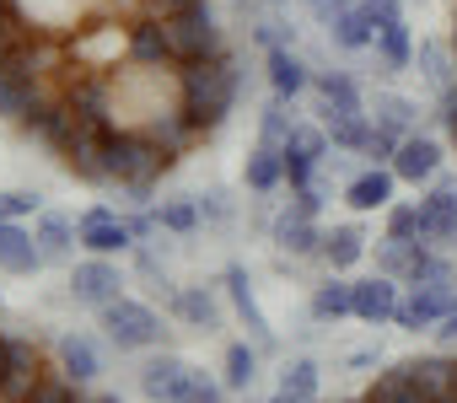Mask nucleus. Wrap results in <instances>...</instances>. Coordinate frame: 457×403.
<instances>
[{"label":"nucleus","mask_w":457,"mask_h":403,"mask_svg":"<svg viewBox=\"0 0 457 403\" xmlns=\"http://www.w3.org/2000/svg\"><path fill=\"white\" fill-rule=\"evenodd\" d=\"M334 6H350V0H334Z\"/></svg>","instance_id":"nucleus-52"},{"label":"nucleus","mask_w":457,"mask_h":403,"mask_svg":"<svg viewBox=\"0 0 457 403\" xmlns=\"http://www.w3.org/2000/svg\"><path fill=\"white\" fill-rule=\"evenodd\" d=\"M280 156H286V183H291V193H296V188H312L318 156H307V151H296V145H280Z\"/></svg>","instance_id":"nucleus-37"},{"label":"nucleus","mask_w":457,"mask_h":403,"mask_svg":"<svg viewBox=\"0 0 457 403\" xmlns=\"http://www.w3.org/2000/svg\"><path fill=\"white\" fill-rule=\"evenodd\" d=\"M145 135H151V140H156L167 156H183V151H188V145H194L204 129H199V124H194L183 108H167V113H156V119H145Z\"/></svg>","instance_id":"nucleus-15"},{"label":"nucleus","mask_w":457,"mask_h":403,"mask_svg":"<svg viewBox=\"0 0 457 403\" xmlns=\"http://www.w3.org/2000/svg\"><path fill=\"white\" fill-rule=\"evenodd\" d=\"M270 6H286V0H270Z\"/></svg>","instance_id":"nucleus-51"},{"label":"nucleus","mask_w":457,"mask_h":403,"mask_svg":"<svg viewBox=\"0 0 457 403\" xmlns=\"http://www.w3.org/2000/svg\"><path fill=\"white\" fill-rule=\"evenodd\" d=\"M71 296L103 312L108 301H119V296H124V275H119L108 259H97V253H92L87 264H76V269H71Z\"/></svg>","instance_id":"nucleus-5"},{"label":"nucleus","mask_w":457,"mask_h":403,"mask_svg":"<svg viewBox=\"0 0 457 403\" xmlns=\"http://www.w3.org/2000/svg\"><path fill=\"white\" fill-rule=\"evenodd\" d=\"M156 216H162V226H167V232H183V237L199 226V205H194V199H167Z\"/></svg>","instance_id":"nucleus-39"},{"label":"nucleus","mask_w":457,"mask_h":403,"mask_svg":"<svg viewBox=\"0 0 457 403\" xmlns=\"http://www.w3.org/2000/svg\"><path fill=\"white\" fill-rule=\"evenodd\" d=\"M33 210H38V199H33V193H17V188H12V193H0V221H22V216H33Z\"/></svg>","instance_id":"nucleus-45"},{"label":"nucleus","mask_w":457,"mask_h":403,"mask_svg":"<svg viewBox=\"0 0 457 403\" xmlns=\"http://www.w3.org/2000/svg\"><path fill=\"white\" fill-rule=\"evenodd\" d=\"M76 232H81V248H87V253H97V259H113V253L135 248L129 226H124V221H119L113 210H103V205H97V210H87Z\"/></svg>","instance_id":"nucleus-9"},{"label":"nucleus","mask_w":457,"mask_h":403,"mask_svg":"<svg viewBox=\"0 0 457 403\" xmlns=\"http://www.w3.org/2000/svg\"><path fill=\"white\" fill-rule=\"evenodd\" d=\"M371 124L403 140V135H414V124H420V103L403 97V92H377V97H371Z\"/></svg>","instance_id":"nucleus-18"},{"label":"nucleus","mask_w":457,"mask_h":403,"mask_svg":"<svg viewBox=\"0 0 457 403\" xmlns=\"http://www.w3.org/2000/svg\"><path fill=\"white\" fill-rule=\"evenodd\" d=\"M280 387L296 392V398H318V366H312V360H291V366L280 371Z\"/></svg>","instance_id":"nucleus-38"},{"label":"nucleus","mask_w":457,"mask_h":403,"mask_svg":"<svg viewBox=\"0 0 457 403\" xmlns=\"http://www.w3.org/2000/svg\"><path fill=\"white\" fill-rule=\"evenodd\" d=\"M377 65H382V76H398V70L414 65V44H409V28L403 22H393V28L377 33Z\"/></svg>","instance_id":"nucleus-28"},{"label":"nucleus","mask_w":457,"mask_h":403,"mask_svg":"<svg viewBox=\"0 0 457 403\" xmlns=\"http://www.w3.org/2000/svg\"><path fill=\"white\" fill-rule=\"evenodd\" d=\"M393 172L403 183H430L441 172V145L430 135H403L398 140V156H393Z\"/></svg>","instance_id":"nucleus-11"},{"label":"nucleus","mask_w":457,"mask_h":403,"mask_svg":"<svg viewBox=\"0 0 457 403\" xmlns=\"http://www.w3.org/2000/svg\"><path fill=\"white\" fill-rule=\"evenodd\" d=\"M33 243H38L44 264H65V259H71V248L81 243V232H76L65 216H38V226H33Z\"/></svg>","instance_id":"nucleus-24"},{"label":"nucleus","mask_w":457,"mask_h":403,"mask_svg":"<svg viewBox=\"0 0 457 403\" xmlns=\"http://www.w3.org/2000/svg\"><path fill=\"white\" fill-rule=\"evenodd\" d=\"M457 307V291H430V285H409V296L398 301V312H393V323L398 328H409V333H420V328H436L446 312Z\"/></svg>","instance_id":"nucleus-7"},{"label":"nucleus","mask_w":457,"mask_h":403,"mask_svg":"<svg viewBox=\"0 0 457 403\" xmlns=\"http://www.w3.org/2000/svg\"><path fill=\"white\" fill-rule=\"evenodd\" d=\"M361 403H425V392L414 387L409 366H393V371H382V376L366 387V398H361Z\"/></svg>","instance_id":"nucleus-27"},{"label":"nucleus","mask_w":457,"mask_h":403,"mask_svg":"<svg viewBox=\"0 0 457 403\" xmlns=\"http://www.w3.org/2000/svg\"><path fill=\"white\" fill-rule=\"evenodd\" d=\"M124 226H129V237H135V243H140V237H151V232H156V226H162V216H129V221H124Z\"/></svg>","instance_id":"nucleus-47"},{"label":"nucleus","mask_w":457,"mask_h":403,"mask_svg":"<svg viewBox=\"0 0 457 403\" xmlns=\"http://www.w3.org/2000/svg\"><path fill=\"white\" fill-rule=\"evenodd\" d=\"M92 403H124V398H119V392H103V398H92Z\"/></svg>","instance_id":"nucleus-50"},{"label":"nucleus","mask_w":457,"mask_h":403,"mask_svg":"<svg viewBox=\"0 0 457 403\" xmlns=\"http://www.w3.org/2000/svg\"><path fill=\"white\" fill-rule=\"evenodd\" d=\"M259 129H264V140H270V145H286V135L296 129V119H291V103H286V97L264 103V113H259Z\"/></svg>","instance_id":"nucleus-36"},{"label":"nucleus","mask_w":457,"mask_h":403,"mask_svg":"<svg viewBox=\"0 0 457 403\" xmlns=\"http://www.w3.org/2000/svg\"><path fill=\"white\" fill-rule=\"evenodd\" d=\"M403 280H409V285H430V291H457V264H446L436 248H420Z\"/></svg>","instance_id":"nucleus-26"},{"label":"nucleus","mask_w":457,"mask_h":403,"mask_svg":"<svg viewBox=\"0 0 457 403\" xmlns=\"http://www.w3.org/2000/svg\"><path fill=\"white\" fill-rule=\"evenodd\" d=\"M275 243H280V253H291V259H312V253H323V232L312 226V216H296V210H280V221H275Z\"/></svg>","instance_id":"nucleus-19"},{"label":"nucleus","mask_w":457,"mask_h":403,"mask_svg":"<svg viewBox=\"0 0 457 403\" xmlns=\"http://www.w3.org/2000/svg\"><path fill=\"white\" fill-rule=\"evenodd\" d=\"M38 92L44 86H28V81H17V76L0 70V119H28V108L38 103Z\"/></svg>","instance_id":"nucleus-34"},{"label":"nucleus","mask_w":457,"mask_h":403,"mask_svg":"<svg viewBox=\"0 0 457 403\" xmlns=\"http://www.w3.org/2000/svg\"><path fill=\"white\" fill-rule=\"evenodd\" d=\"M398 280L393 275H371V280H355V317L361 323H387L398 312Z\"/></svg>","instance_id":"nucleus-13"},{"label":"nucleus","mask_w":457,"mask_h":403,"mask_svg":"<svg viewBox=\"0 0 457 403\" xmlns=\"http://www.w3.org/2000/svg\"><path fill=\"white\" fill-rule=\"evenodd\" d=\"M420 232V205H393L387 210V237H414Z\"/></svg>","instance_id":"nucleus-42"},{"label":"nucleus","mask_w":457,"mask_h":403,"mask_svg":"<svg viewBox=\"0 0 457 403\" xmlns=\"http://www.w3.org/2000/svg\"><path fill=\"white\" fill-rule=\"evenodd\" d=\"M328 38L339 44V49H371L377 44V28H371V17H366V6H355V0H350V6H339L334 12V22H328Z\"/></svg>","instance_id":"nucleus-21"},{"label":"nucleus","mask_w":457,"mask_h":403,"mask_svg":"<svg viewBox=\"0 0 457 403\" xmlns=\"http://www.w3.org/2000/svg\"><path fill=\"white\" fill-rule=\"evenodd\" d=\"M253 376H259V350L253 344H232L226 350V387L243 392V387H253Z\"/></svg>","instance_id":"nucleus-35"},{"label":"nucleus","mask_w":457,"mask_h":403,"mask_svg":"<svg viewBox=\"0 0 457 403\" xmlns=\"http://www.w3.org/2000/svg\"><path fill=\"white\" fill-rule=\"evenodd\" d=\"M403 366H409L414 387L425 392V403H446V398H452V382H457V360H446V355H420V360H403Z\"/></svg>","instance_id":"nucleus-16"},{"label":"nucleus","mask_w":457,"mask_h":403,"mask_svg":"<svg viewBox=\"0 0 457 403\" xmlns=\"http://www.w3.org/2000/svg\"><path fill=\"white\" fill-rule=\"evenodd\" d=\"M60 366H65V376L81 387V382H92V376H103V355H97V344L87 339V333H65L60 339Z\"/></svg>","instance_id":"nucleus-25"},{"label":"nucleus","mask_w":457,"mask_h":403,"mask_svg":"<svg viewBox=\"0 0 457 403\" xmlns=\"http://www.w3.org/2000/svg\"><path fill=\"white\" fill-rule=\"evenodd\" d=\"M243 183H248L253 193H275V188L286 183V156H280V145L259 140L253 156H248V167H243Z\"/></svg>","instance_id":"nucleus-22"},{"label":"nucleus","mask_w":457,"mask_h":403,"mask_svg":"<svg viewBox=\"0 0 457 403\" xmlns=\"http://www.w3.org/2000/svg\"><path fill=\"white\" fill-rule=\"evenodd\" d=\"M264 65H270V86H275V97H286V103H296V97L312 86V70L302 65L296 49H270Z\"/></svg>","instance_id":"nucleus-14"},{"label":"nucleus","mask_w":457,"mask_h":403,"mask_svg":"<svg viewBox=\"0 0 457 403\" xmlns=\"http://www.w3.org/2000/svg\"><path fill=\"white\" fill-rule=\"evenodd\" d=\"M436 333H441V339H446V344H452V339H457V307H452V312H446V317H441V323H436Z\"/></svg>","instance_id":"nucleus-48"},{"label":"nucleus","mask_w":457,"mask_h":403,"mask_svg":"<svg viewBox=\"0 0 457 403\" xmlns=\"http://www.w3.org/2000/svg\"><path fill=\"white\" fill-rule=\"evenodd\" d=\"M323 259H328V269H355V264L366 259L361 226H334V232L323 237Z\"/></svg>","instance_id":"nucleus-30"},{"label":"nucleus","mask_w":457,"mask_h":403,"mask_svg":"<svg viewBox=\"0 0 457 403\" xmlns=\"http://www.w3.org/2000/svg\"><path fill=\"white\" fill-rule=\"evenodd\" d=\"M414 65H420V76H425V86H430L436 97L457 86V70H452V60H446V49H441V44H430V38H425V44L414 49Z\"/></svg>","instance_id":"nucleus-29"},{"label":"nucleus","mask_w":457,"mask_h":403,"mask_svg":"<svg viewBox=\"0 0 457 403\" xmlns=\"http://www.w3.org/2000/svg\"><path fill=\"white\" fill-rule=\"evenodd\" d=\"M371 167H393V156H398V135H387V129H371V140H366V151H361Z\"/></svg>","instance_id":"nucleus-41"},{"label":"nucleus","mask_w":457,"mask_h":403,"mask_svg":"<svg viewBox=\"0 0 457 403\" xmlns=\"http://www.w3.org/2000/svg\"><path fill=\"white\" fill-rule=\"evenodd\" d=\"M172 307H178V317H183L188 328H199V333H210V328L220 323V312H215V301H210L204 291H178Z\"/></svg>","instance_id":"nucleus-33"},{"label":"nucleus","mask_w":457,"mask_h":403,"mask_svg":"<svg viewBox=\"0 0 457 403\" xmlns=\"http://www.w3.org/2000/svg\"><path fill=\"white\" fill-rule=\"evenodd\" d=\"M188 6H199V0H145L151 17H172V12H188Z\"/></svg>","instance_id":"nucleus-46"},{"label":"nucleus","mask_w":457,"mask_h":403,"mask_svg":"<svg viewBox=\"0 0 457 403\" xmlns=\"http://www.w3.org/2000/svg\"><path fill=\"white\" fill-rule=\"evenodd\" d=\"M393 183H398L393 167H366V172L350 177L345 205H350V210H387V205H393Z\"/></svg>","instance_id":"nucleus-12"},{"label":"nucleus","mask_w":457,"mask_h":403,"mask_svg":"<svg viewBox=\"0 0 457 403\" xmlns=\"http://www.w3.org/2000/svg\"><path fill=\"white\" fill-rule=\"evenodd\" d=\"M452 44H457V33H452Z\"/></svg>","instance_id":"nucleus-53"},{"label":"nucleus","mask_w":457,"mask_h":403,"mask_svg":"<svg viewBox=\"0 0 457 403\" xmlns=\"http://www.w3.org/2000/svg\"><path fill=\"white\" fill-rule=\"evenodd\" d=\"M270 403H312V398H296V392H286V387H280V392H275Z\"/></svg>","instance_id":"nucleus-49"},{"label":"nucleus","mask_w":457,"mask_h":403,"mask_svg":"<svg viewBox=\"0 0 457 403\" xmlns=\"http://www.w3.org/2000/svg\"><path fill=\"white\" fill-rule=\"evenodd\" d=\"M33 403H81V398H76V382H71V376H60V382L44 376L38 392H33Z\"/></svg>","instance_id":"nucleus-43"},{"label":"nucleus","mask_w":457,"mask_h":403,"mask_svg":"<svg viewBox=\"0 0 457 403\" xmlns=\"http://www.w3.org/2000/svg\"><path fill=\"white\" fill-rule=\"evenodd\" d=\"M103 328H108V339L119 350H151V344H162V317L145 301H129V296H119V301L103 307Z\"/></svg>","instance_id":"nucleus-3"},{"label":"nucleus","mask_w":457,"mask_h":403,"mask_svg":"<svg viewBox=\"0 0 457 403\" xmlns=\"http://www.w3.org/2000/svg\"><path fill=\"white\" fill-rule=\"evenodd\" d=\"M162 28H167L172 60H215V54H226V49H220V28H215L210 0H199V6H188V12L162 17Z\"/></svg>","instance_id":"nucleus-2"},{"label":"nucleus","mask_w":457,"mask_h":403,"mask_svg":"<svg viewBox=\"0 0 457 403\" xmlns=\"http://www.w3.org/2000/svg\"><path fill=\"white\" fill-rule=\"evenodd\" d=\"M226 291H232L237 312L248 317V333L259 339V350H275V333H270V323H264V312H259V301H253V280H248V269H243V264L226 269Z\"/></svg>","instance_id":"nucleus-20"},{"label":"nucleus","mask_w":457,"mask_h":403,"mask_svg":"<svg viewBox=\"0 0 457 403\" xmlns=\"http://www.w3.org/2000/svg\"><path fill=\"white\" fill-rule=\"evenodd\" d=\"M38 264H44V253H38L33 232H22L17 221H0V269L6 275H33Z\"/></svg>","instance_id":"nucleus-17"},{"label":"nucleus","mask_w":457,"mask_h":403,"mask_svg":"<svg viewBox=\"0 0 457 403\" xmlns=\"http://www.w3.org/2000/svg\"><path fill=\"white\" fill-rule=\"evenodd\" d=\"M188 382H194V366L178 360V355H156V360L140 366V392H145L151 403H183Z\"/></svg>","instance_id":"nucleus-6"},{"label":"nucleus","mask_w":457,"mask_h":403,"mask_svg":"<svg viewBox=\"0 0 457 403\" xmlns=\"http://www.w3.org/2000/svg\"><path fill=\"white\" fill-rule=\"evenodd\" d=\"M371 113H323V135H328V145L334 151H366V140H371Z\"/></svg>","instance_id":"nucleus-23"},{"label":"nucleus","mask_w":457,"mask_h":403,"mask_svg":"<svg viewBox=\"0 0 457 403\" xmlns=\"http://www.w3.org/2000/svg\"><path fill=\"white\" fill-rule=\"evenodd\" d=\"M172 76H178V108L204 135L232 113V103H237V70H232L226 54H215V60H178Z\"/></svg>","instance_id":"nucleus-1"},{"label":"nucleus","mask_w":457,"mask_h":403,"mask_svg":"<svg viewBox=\"0 0 457 403\" xmlns=\"http://www.w3.org/2000/svg\"><path fill=\"white\" fill-rule=\"evenodd\" d=\"M226 382H210L204 371H194V382H188V392H183V403H226Z\"/></svg>","instance_id":"nucleus-40"},{"label":"nucleus","mask_w":457,"mask_h":403,"mask_svg":"<svg viewBox=\"0 0 457 403\" xmlns=\"http://www.w3.org/2000/svg\"><path fill=\"white\" fill-rule=\"evenodd\" d=\"M312 317H355V280H328L312 296Z\"/></svg>","instance_id":"nucleus-31"},{"label":"nucleus","mask_w":457,"mask_h":403,"mask_svg":"<svg viewBox=\"0 0 457 403\" xmlns=\"http://www.w3.org/2000/svg\"><path fill=\"white\" fill-rule=\"evenodd\" d=\"M312 92H318V113H366V97L350 70H312Z\"/></svg>","instance_id":"nucleus-10"},{"label":"nucleus","mask_w":457,"mask_h":403,"mask_svg":"<svg viewBox=\"0 0 457 403\" xmlns=\"http://www.w3.org/2000/svg\"><path fill=\"white\" fill-rule=\"evenodd\" d=\"M361 6H366V17H371L377 33L393 28V22H403V6H398V0H361Z\"/></svg>","instance_id":"nucleus-44"},{"label":"nucleus","mask_w":457,"mask_h":403,"mask_svg":"<svg viewBox=\"0 0 457 403\" xmlns=\"http://www.w3.org/2000/svg\"><path fill=\"white\" fill-rule=\"evenodd\" d=\"M44 382V360L28 339H0V403H33Z\"/></svg>","instance_id":"nucleus-4"},{"label":"nucleus","mask_w":457,"mask_h":403,"mask_svg":"<svg viewBox=\"0 0 457 403\" xmlns=\"http://www.w3.org/2000/svg\"><path fill=\"white\" fill-rule=\"evenodd\" d=\"M414 253H420V243L414 237H382L377 243V275H409V264H414Z\"/></svg>","instance_id":"nucleus-32"},{"label":"nucleus","mask_w":457,"mask_h":403,"mask_svg":"<svg viewBox=\"0 0 457 403\" xmlns=\"http://www.w3.org/2000/svg\"><path fill=\"white\" fill-rule=\"evenodd\" d=\"M129 65H145V70H172V44H167V28L162 17H135L129 22Z\"/></svg>","instance_id":"nucleus-8"}]
</instances>
